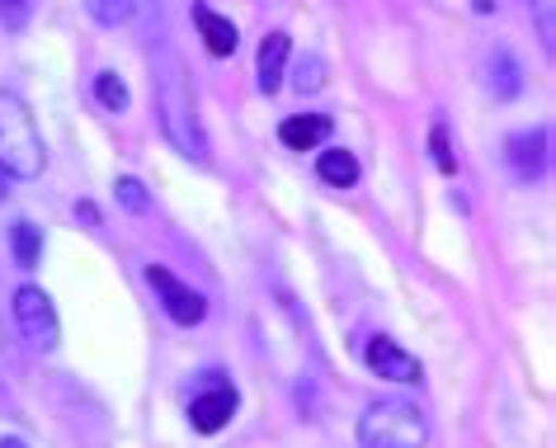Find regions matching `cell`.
I'll return each instance as SVG.
<instances>
[{
  "label": "cell",
  "instance_id": "obj_4",
  "mask_svg": "<svg viewBox=\"0 0 556 448\" xmlns=\"http://www.w3.org/2000/svg\"><path fill=\"white\" fill-rule=\"evenodd\" d=\"M15 321H20V335L29 340V349L38 354H52L62 340V321H58V307L38 284H20L15 288Z\"/></svg>",
  "mask_w": 556,
  "mask_h": 448
},
{
  "label": "cell",
  "instance_id": "obj_15",
  "mask_svg": "<svg viewBox=\"0 0 556 448\" xmlns=\"http://www.w3.org/2000/svg\"><path fill=\"white\" fill-rule=\"evenodd\" d=\"M90 20L104 24V29H118V24H128L137 15V0H86Z\"/></svg>",
  "mask_w": 556,
  "mask_h": 448
},
{
  "label": "cell",
  "instance_id": "obj_16",
  "mask_svg": "<svg viewBox=\"0 0 556 448\" xmlns=\"http://www.w3.org/2000/svg\"><path fill=\"white\" fill-rule=\"evenodd\" d=\"M94 100H100L109 114H123V109L132 104V95H128V86L118 80V72H100V76H94Z\"/></svg>",
  "mask_w": 556,
  "mask_h": 448
},
{
  "label": "cell",
  "instance_id": "obj_1",
  "mask_svg": "<svg viewBox=\"0 0 556 448\" xmlns=\"http://www.w3.org/2000/svg\"><path fill=\"white\" fill-rule=\"evenodd\" d=\"M156 119L175 151H185L193 161H207V137L199 123V104H193V86L175 52H161L156 58Z\"/></svg>",
  "mask_w": 556,
  "mask_h": 448
},
{
  "label": "cell",
  "instance_id": "obj_5",
  "mask_svg": "<svg viewBox=\"0 0 556 448\" xmlns=\"http://www.w3.org/2000/svg\"><path fill=\"white\" fill-rule=\"evenodd\" d=\"M203 383L207 387L189 401V425L199 430V434H222L236 420V406H241V397H236V387L217 369H207Z\"/></svg>",
  "mask_w": 556,
  "mask_h": 448
},
{
  "label": "cell",
  "instance_id": "obj_20",
  "mask_svg": "<svg viewBox=\"0 0 556 448\" xmlns=\"http://www.w3.org/2000/svg\"><path fill=\"white\" fill-rule=\"evenodd\" d=\"M429 151H434V165H439L443 175L457 171V161H453V151H448V128H443V123H434V133H429Z\"/></svg>",
  "mask_w": 556,
  "mask_h": 448
},
{
  "label": "cell",
  "instance_id": "obj_25",
  "mask_svg": "<svg viewBox=\"0 0 556 448\" xmlns=\"http://www.w3.org/2000/svg\"><path fill=\"white\" fill-rule=\"evenodd\" d=\"M0 448H29L24 439H0Z\"/></svg>",
  "mask_w": 556,
  "mask_h": 448
},
{
  "label": "cell",
  "instance_id": "obj_3",
  "mask_svg": "<svg viewBox=\"0 0 556 448\" xmlns=\"http://www.w3.org/2000/svg\"><path fill=\"white\" fill-rule=\"evenodd\" d=\"M358 444L364 448H425L429 420L410 397H382L358 420Z\"/></svg>",
  "mask_w": 556,
  "mask_h": 448
},
{
  "label": "cell",
  "instance_id": "obj_18",
  "mask_svg": "<svg viewBox=\"0 0 556 448\" xmlns=\"http://www.w3.org/2000/svg\"><path fill=\"white\" fill-rule=\"evenodd\" d=\"M293 86H298L302 95L321 90V86H326V62H321V58H302L298 72H293Z\"/></svg>",
  "mask_w": 556,
  "mask_h": 448
},
{
  "label": "cell",
  "instance_id": "obj_14",
  "mask_svg": "<svg viewBox=\"0 0 556 448\" xmlns=\"http://www.w3.org/2000/svg\"><path fill=\"white\" fill-rule=\"evenodd\" d=\"M491 90H495V100H514V95L523 90L519 62H514L509 52H495V58H491Z\"/></svg>",
  "mask_w": 556,
  "mask_h": 448
},
{
  "label": "cell",
  "instance_id": "obj_22",
  "mask_svg": "<svg viewBox=\"0 0 556 448\" xmlns=\"http://www.w3.org/2000/svg\"><path fill=\"white\" fill-rule=\"evenodd\" d=\"M76 217L86 222V227H104V222H100V208H94L90 199H80V203H76Z\"/></svg>",
  "mask_w": 556,
  "mask_h": 448
},
{
  "label": "cell",
  "instance_id": "obj_17",
  "mask_svg": "<svg viewBox=\"0 0 556 448\" xmlns=\"http://www.w3.org/2000/svg\"><path fill=\"white\" fill-rule=\"evenodd\" d=\"M114 194H118V203L128 208V213H147V208H151V194H147V185L137 175H118Z\"/></svg>",
  "mask_w": 556,
  "mask_h": 448
},
{
  "label": "cell",
  "instance_id": "obj_13",
  "mask_svg": "<svg viewBox=\"0 0 556 448\" xmlns=\"http://www.w3.org/2000/svg\"><path fill=\"white\" fill-rule=\"evenodd\" d=\"M10 250H15L20 270H38V264H43V232H38L34 222H15V227H10Z\"/></svg>",
  "mask_w": 556,
  "mask_h": 448
},
{
  "label": "cell",
  "instance_id": "obj_12",
  "mask_svg": "<svg viewBox=\"0 0 556 448\" xmlns=\"http://www.w3.org/2000/svg\"><path fill=\"white\" fill-rule=\"evenodd\" d=\"M316 175H321L330 189H354V185H358V175H364V165H358L354 151L326 147V151H321V161H316Z\"/></svg>",
  "mask_w": 556,
  "mask_h": 448
},
{
  "label": "cell",
  "instance_id": "obj_11",
  "mask_svg": "<svg viewBox=\"0 0 556 448\" xmlns=\"http://www.w3.org/2000/svg\"><path fill=\"white\" fill-rule=\"evenodd\" d=\"M283 66H288V34L274 29V34H264V43H260V90L264 95H274L283 86Z\"/></svg>",
  "mask_w": 556,
  "mask_h": 448
},
{
  "label": "cell",
  "instance_id": "obj_8",
  "mask_svg": "<svg viewBox=\"0 0 556 448\" xmlns=\"http://www.w3.org/2000/svg\"><path fill=\"white\" fill-rule=\"evenodd\" d=\"M505 165L514 171V179H523V185H533L542 175V165H547V128L538 133H514L505 142Z\"/></svg>",
  "mask_w": 556,
  "mask_h": 448
},
{
  "label": "cell",
  "instance_id": "obj_10",
  "mask_svg": "<svg viewBox=\"0 0 556 448\" xmlns=\"http://www.w3.org/2000/svg\"><path fill=\"white\" fill-rule=\"evenodd\" d=\"M193 24L203 29V48L213 52V58H231V52L241 48V34H236V24H231V20H222L217 10L193 5Z\"/></svg>",
  "mask_w": 556,
  "mask_h": 448
},
{
  "label": "cell",
  "instance_id": "obj_7",
  "mask_svg": "<svg viewBox=\"0 0 556 448\" xmlns=\"http://www.w3.org/2000/svg\"><path fill=\"white\" fill-rule=\"evenodd\" d=\"M364 363H368V373L387 377V383H420V359L406 354L392 335H372L364 345Z\"/></svg>",
  "mask_w": 556,
  "mask_h": 448
},
{
  "label": "cell",
  "instance_id": "obj_2",
  "mask_svg": "<svg viewBox=\"0 0 556 448\" xmlns=\"http://www.w3.org/2000/svg\"><path fill=\"white\" fill-rule=\"evenodd\" d=\"M48 165L43 133L34 123V109L15 90H0V171L10 179H38Z\"/></svg>",
  "mask_w": 556,
  "mask_h": 448
},
{
  "label": "cell",
  "instance_id": "obj_19",
  "mask_svg": "<svg viewBox=\"0 0 556 448\" xmlns=\"http://www.w3.org/2000/svg\"><path fill=\"white\" fill-rule=\"evenodd\" d=\"M533 15H538V34H542V48H556V0H533Z\"/></svg>",
  "mask_w": 556,
  "mask_h": 448
},
{
  "label": "cell",
  "instance_id": "obj_24",
  "mask_svg": "<svg viewBox=\"0 0 556 448\" xmlns=\"http://www.w3.org/2000/svg\"><path fill=\"white\" fill-rule=\"evenodd\" d=\"M5 194H10V175L0 171V199H5Z\"/></svg>",
  "mask_w": 556,
  "mask_h": 448
},
{
  "label": "cell",
  "instance_id": "obj_23",
  "mask_svg": "<svg viewBox=\"0 0 556 448\" xmlns=\"http://www.w3.org/2000/svg\"><path fill=\"white\" fill-rule=\"evenodd\" d=\"M471 5H477V15H491V10H495V0H471Z\"/></svg>",
  "mask_w": 556,
  "mask_h": 448
},
{
  "label": "cell",
  "instance_id": "obj_21",
  "mask_svg": "<svg viewBox=\"0 0 556 448\" xmlns=\"http://www.w3.org/2000/svg\"><path fill=\"white\" fill-rule=\"evenodd\" d=\"M29 10H34V0H0V20H5L10 29H24Z\"/></svg>",
  "mask_w": 556,
  "mask_h": 448
},
{
  "label": "cell",
  "instance_id": "obj_6",
  "mask_svg": "<svg viewBox=\"0 0 556 448\" xmlns=\"http://www.w3.org/2000/svg\"><path fill=\"white\" fill-rule=\"evenodd\" d=\"M147 284L156 288V298H161L165 312H170L175 326H199V321L207 316V298H203V293L189 288L185 278H175L165 264H147Z\"/></svg>",
  "mask_w": 556,
  "mask_h": 448
},
{
  "label": "cell",
  "instance_id": "obj_9",
  "mask_svg": "<svg viewBox=\"0 0 556 448\" xmlns=\"http://www.w3.org/2000/svg\"><path fill=\"white\" fill-rule=\"evenodd\" d=\"M330 133H336V123L330 114H293L278 123V142L288 151H312V147H326Z\"/></svg>",
  "mask_w": 556,
  "mask_h": 448
}]
</instances>
